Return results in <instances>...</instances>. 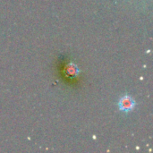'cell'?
Masks as SVG:
<instances>
[{"label":"cell","instance_id":"cell-1","mask_svg":"<svg viewBox=\"0 0 153 153\" xmlns=\"http://www.w3.org/2000/svg\"><path fill=\"white\" fill-rule=\"evenodd\" d=\"M134 107H135V101L129 95H126V96L122 97L118 102L119 109L126 113L133 110Z\"/></svg>","mask_w":153,"mask_h":153}]
</instances>
